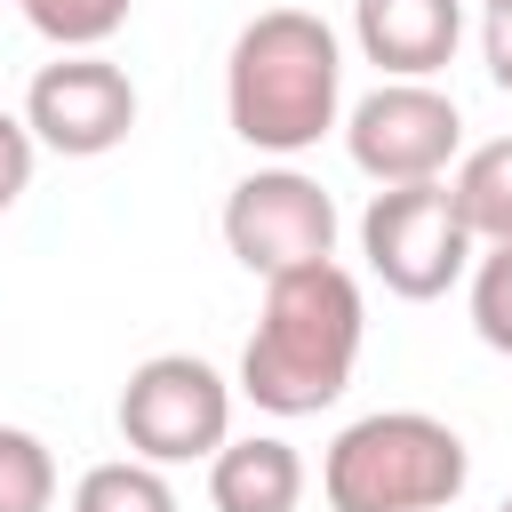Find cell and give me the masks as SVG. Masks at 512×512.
Returning <instances> with one entry per match:
<instances>
[{
  "mask_svg": "<svg viewBox=\"0 0 512 512\" xmlns=\"http://www.w3.org/2000/svg\"><path fill=\"white\" fill-rule=\"evenodd\" d=\"M360 336H368V304L336 256L280 272V280H264V312L240 352V392L264 416H320L344 400V384L360 368Z\"/></svg>",
  "mask_w": 512,
  "mask_h": 512,
  "instance_id": "obj_1",
  "label": "cell"
},
{
  "mask_svg": "<svg viewBox=\"0 0 512 512\" xmlns=\"http://www.w3.org/2000/svg\"><path fill=\"white\" fill-rule=\"evenodd\" d=\"M344 112V48L312 8H264L232 32L224 120L256 152H312Z\"/></svg>",
  "mask_w": 512,
  "mask_h": 512,
  "instance_id": "obj_2",
  "label": "cell"
},
{
  "mask_svg": "<svg viewBox=\"0 0 512 512\" xmlns=\"http://www.w3.org/2000/svg\"><path fill=\"white\" fill-rule=\"evenodd\" d=\"M464 480H472L464 432L424 408H376L344 424L320 456L328 512H448Z\"/></svg>",
  "mask_w": 512,
  "mask_h": 512,
  "instance_id": "obj_3",
  "label": "cell"
},
{
  "mask_svg": "<svg viewBox=\"0 0 512 512\" xmlns=\"http://www.w3.org/2000/svg\"><path fill=\"white\" fill-rule=\"evenodd\" d=\"M112 416H120L128 456H144L160 472L168 464H200V456H216L232 440V384L200 352H152V360L128 368Z\"/></svg>",
  "mask_w": 512,
  "mask_h": 512,
  "instance_id": "obj_4",
  "label": "cell"
},
{
  "mask_svg": "<svg viewBox=\"0 0 512 512\" xmlns=\"http://www.w3.org/2000/svg\"><path fill=\"white\" fill-rule=\"evenodd\" d=\"M360 256L408 304L448 296L472 272V232H464V216L448 200V176H432V184H376V200L360 216Z\"/></svg>",
  "mask_w": 512,
  "mask_h": 512,
  "instance_id": "obj_5",
  "label": "cell"
},
{
  "mask_svg": "<svg viewBox=\"0 0 512 512\" xmlns=\"http://www.w3.org/2000/svg\"><path fill=\"white\" fill-rule=\"evenodd\" d=\"M344 152L376 184H432L464 152V112L432 80H384L344 112Z\"/></svg>",
  "mask_w": 512,
  "mask_h": 512,
  "instance_id": "obj_6",
  "label": "cell"
},
{
  "mask_svg": "<svg viewBox=\"0 0 512 512\" xmlns=\"http://www.w3.org/2000/svg\"><path fill=\"white\" fill-rule=\"evenodd\" d=\"M224 248L256 280L328 264L336 256V200H328V184H312L304 168H256V176H240L224 192Z\"/></svg>",
  "mask_w": 512,
  "mask_h": 512,
  "instance_id": "obj_7",
  "label": "cell"
},
{
  "mask_svg": "<svg viewBox=\"0 0 512 512\" xmlns=\"http://www.w3.org/2000/svg\"><path fill=\"white\" fill-rule=\"evenodd\" d=\"M24 128L32 144L64 152V160H104L128 144L136 128V80L104 56V48H64L56 64L32 72L24 88Z\"/></svg>",
  "mask_w": 512,
  "mask_h": 512,
  "instance_id": "obj_8",
  "label": "cell"
},
{
  "mask_svg": "<svg viewBox=\"0 0 512 512\" xmlns=\"http://www.w3.org/2000/svg\"><path fill=\"white\" fill-rule=\"evenodd\" d=\"M352 40L384 80H432L464 40V0H352Z\"/></svg>",
  "mask_w": 512,
  "mask_h": 512,
  "instance_id": "obj_9",
  "label": "cell"
},
{
  "mask_svg": "<svg viewBox=\"0 0 512 512\" xmlns=\"http://www.w3.org/2000/svg\"><path fill=\"white\" fill-rule=\"evenodd\" d=\"M208 504L216 512H296L304 504V456L280 432L224 440L208 456Z\"/></svg>",
  "mask_w": 512,
  "mask_h": 512,
  "instance_id": "obj_10",
  "label": "cell"
},
{
  "mask_svg": "<svg viewBox=\"0 0 512 512\" xmlns=\"http://www.w3.org/2000/svg\"><path fill=\"white\" fill-rule=\"evenodd\" d=\"M448 200H456V216H464L472 248H496V240H512V136H488V144L456 152Z\"/></svg>",
  "mask_w": 512,
  "mask_h": 512,
  "instance_id": "obj_11",
  "label": "cell"
},
{
  "mask_svg": "<svg viewBox=\"0 0 512 512\" xmlns=\"http://www.w3.org/2000/svg\"><path fill=\"white\" fill-rule=\"evenodd\" d=\"M72 512H176V488H168L160 464H144V456H112V464H88V472H80Z\"/></svg>",
  "mask_w": 512,
  "mask_h": 512,
  "instance_id": "obj_12",
  "label": "cell"
},
{
  "mask_svg": "<svg viewBox=\"0 0 512 512\" xmlns=\"http://www.w3.org/2000/svg\"><path fill=\"white\" fill-rule=\"evenodd\" d=\"M56 504V456L40 432L0 424V512H48Z\"/></svg>",
  "mask_w": 512,
  "mask_h": 512,
  "instance_id": "obj_13",
  "label": "cell"
},
{
  "mask_svg": "<svg viewBox=\"0 0 512 512\" xmlns=\"http://www.w3.org/2000/svg\"><path fill=\"white\" fill-rule=\"evenodd\" d=\"M16 8H24V24H32L40 40H56V48H104V40L128 24L136 0H16Z\"/></svg>",
  "mask_w": 512,
  "mask_h": 512,
  "instance_id": "obj_14",
  "label": "cell"
},
{
  "mask_svg": "<svg viewBox=\"0 0 512 512\" xmlns=\"http://www.w3.org/2000/svg\"><path fill=\"white\" fill-rule=\"evenodd\" d=\"M472 328L488 352L512 360V240L472 248Z\"/></svg>",
  "mask_w": 512,
  "mask_h": 512,
  "instance_id": "obj_15",
  "label": "cell"
},
{
  "mask_svg": "<svg viewBox=\"0 0 512 512\" xmlns=\"http://www.w3.org/2000/svg\"><path fill=\"white\" fill-rule=\"evenodd\" d=\"M32 160H40V144L24 128V112H0V216L32 192Z\"/></svg>",
  "mask_w": 512,
  "mask_h": 512,
  "instance_id": "obj_16",
  "label": "cell"
},
{
  "mask_svg": "<svg viewBox=\"0 0 512 512\" xmlns=\"http://www.w3.org/2000/svg\"><path fill=\"white\" fill-rule=\"evenodd\" d=\"M480 56H488V80L512 96V0H488V16H480Z\"/></svg>",
  "mask_w": 512,
  "mask_h": 512,
  "instance_id": "obj_17",
  "label": "cell"
},
{
  "mask_svg": "<svg viewBox=\"0 0 512 512\" xmlns=\"http://www.w3.org/2000/svg\"><path fill=\"white\" fill-rule=\"evenodd\" d=\"M496 512H512V496H504V504H496Z\"/></svg>",
  "mask_w": 512,
  "mask_h": 512,
  "instance_id": "obj_18",
  "label": "cell"
},
{
  "mask_svg": "<svg viewBox=\"0 0 512 512\" xmlns=\"http://www.w3.org/2000/svg\"><path fill=\"white\" fill-rule=\"evenodd\" d=\"M480 8H488V0H480Z\"/></svg>",
  "mask_w": 512,
  "mask_h": 512,
  "instance_id": "obj_19",
  "label": "cell"
}]
</instances>
